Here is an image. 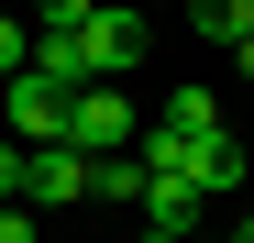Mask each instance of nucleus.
<instances>
[{"mask_svg":"<svg viewBox=\"0 0 254 243\" xmlns=\"http://www.w3.org/2000/svg\"><path fill=\"white\" fill-rule=\"evenodd\" d=\"M89 199L100 210H133L144 199V155H89Z\"/></svg>","mask_w":254,"mask_h":243,"instance_id":"obj_7","label":"nucleus"},{"mask_svg":"<svg viewBox=\"0 0 254 243\" xmlns=\"http://www.w3.org/2000/svg\"><path fill=\"white\" fill-rule=\"evenodd\" d=\"M0 243H33V210H22V199H0Z\"/></svg>","mask_w":254,"mask_h":243,"instance_id":"obj_13","label":"nucleus"},{"mask_svg":"<svg viewBox=\"0 0 254 243\" xmlns=\"http://www.w3.org/2000/svg\"><path fill=\"white\" fill-rule=\"evenodd\" d=\"M0 199H22V144L0 133Z\"/></svg>","mask_w":254,"mask_h":243,"instance_id":"obj_12","label":"nucleus"},{"mask_svg":"<svg viewBox=\"0 0 254 243\" xmlns=\"http://www.w3.org/2000/svg\"><path fill=\"white\" fill-rule=\"evenodd\" d=\"M232 243H254V210H243V232H232Z\"/></svg>","mask_w":254,"mask_h":243,"instance_id":"obj_14","label":"nucleus"},{"mask_svg":"<svg viewBox=\"0 0 254 243\" xmlns=\"http://www.w3.org/2000/svg\"><path fill=\"white\" fill-rule=\"evenodd\" d=\"M0 133H11L22 155H45V144H66V89H45V77H0Z\"/></svg>","mask_w":254,"mask_h":243,"instance_id":"obj_1","label":"nucleus"},{"mask_svg":"<svg viewBox=\"0 0 254 243\" xmlns=\"http://www.w3.org/2000/svg\"><path fill=\"white\" fill-rule=\"evenodd\" d=\"M77 66H89V77L144 66V11H133V0H100V11L77 22Z\"/></svg>","mask_w":254,"mask_h":243,"instance_id":"obj_2","label":"nucleus"},{"mask_svg":"<svg viewBox=\"0 0 254 243\" xmlns=\"http://www.w3.org/2000/svg\"><path fill=\"white\" fill-rule=\"evenodd\" d=\"M22 66H33V33H22L11 11H0V77H22Z\"/></svg>","mask_w":254,"mask_h":243,"instance_id":"obj_11","label":"nucleus"},{"mask_svg":"<svg viewBox=\"0 0 254 243\" xmlns=\"http://www.w3.org/2000/svg\"><path fill=\"white\" fill-rule=\"evenodd\" d=\"M243 155H254V144H243Z\"/></svg>","mask_w":254,"mask_h":243,"instance_id":"obj_17","label":"nucleus"},{"mask_svg":"<svg viewBox=\"0 0 254 243\" xmlns=\"http://www.w3.org/2000/svg\"><path fill=\"white\" fill-rule=\"evenodd\" d=\"M89 11H100V0H33V33H77Z\"/></svg>","mask_w":254,"mask_h":243,"instance_id":"obj_10","label":"nucleus"},{"mask_svg":"<svg viewBox=\"0 0 254 243\" xmlns=\"http://www.w3.org/2000/svg\"><path fill=\"white\" fill-rule=\"evenodd\" d=\"M188 11H199V33H210V45H243V33H254V0H188Z\"/></svg>","mask_w":254,"mask_h":243,"instance_id":"obj_8","label":"nucleus"},{"mask_svg":"<svg viewBox=\"0 0 254 243\" xmlns=\"http://www.w3.org/2000/svg\"><path fill=\"white\" fill-rule=\"evenodd\" d=\"M77 199H89V155H66V144L22 155V210H77Z\"/></svg>","mask_w":254,"mask_h":243,"instance_id":"obj_4","label":"nucleus"},{"mask_svg":"<svg viewBox=\"0 0 254 243\" xmlns=\"http://www.w3.org/2000/svg\"><path fill=\"white\" fill-rule=\"evenodd\" d=\"M188 243H199V232H188Z\"/></svg>","mask_w":254,"mask_h":243,"instance_id":"obj_16","label":"nucleus"},{"mask_svg":"<svg viewBox=\"0 0 254 243\" xmlns=\"http://www.w3.org/2000/svg\"><path fill=\"white\" fill-rule=\"evenodd\" d=\"M155 122H166V133H188V144H199V133H221V100H210V89H177V100H166Z\"/></svg>","mask_w":254,"mask_h":243,"instance_id":"obj_9","label":"nucleus"},{"mask_svg":"<svg viewBox=\"0 0 254 243\" xmlns=\"http://www.w3.org/2000/svg\"><path fill=\"white\" fill-rule=\"evenodd\" d=\"M133 11H155V0H133Z\"/></svg>","mask_w":254,"mask_h":243,"instance_id":"obj_15","label":"nucleus"},{"mask_svg":"<svg viewBox=\"0 0 254 243\" xmlns=\"http://www.w3.org/2000/svg\"><path fill=\"white\" fill-rule=\"evenodd\" d=\"M133 210H144V232H155V243H188V232H199V188H188V177H144Z\"/></svg>","mask_w":254,"mask_h":243,"instance_id":"obj_5","label":"nucleus"},{"mask_svg":"<svg viewBox=\"0 0 254 243\" xmlns=\"http://www.w3.org/2000/svg\"><path fill=\"white\" fill-rule=\"evenodd\" d=\"M243 177H254V155H243L232 133H199V144H188V188H199V199H221V188H243Z\"/></svg>","mask_w":254,"mask_h":243,"instance_id":"obj_6","label":"nucleus"},{"mask_svg":"<svg viewBox=\"0 0 254 243\" xmlns=\"http://www.w3.org/2000/svg\"><path fill=\"white\" fill-rule=\"evenodd\" d=\"M133 133H144V122H133L122 89H77L66 100V155H133Z\"/></svg>","mask_w":254,"mask_h":243,"instance_id":"obj_3","label":"nucleus"}]
</instances>
